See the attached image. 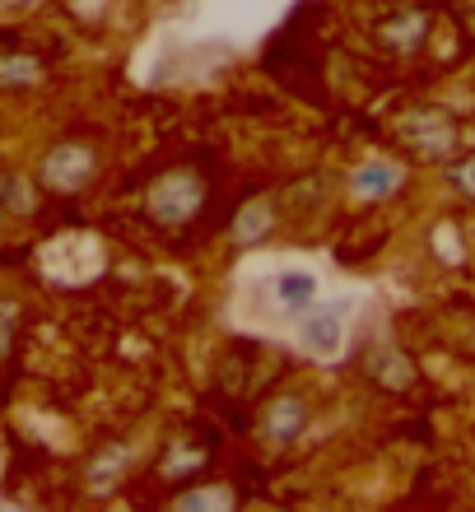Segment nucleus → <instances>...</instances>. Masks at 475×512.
Instances as JSON below:
<instances>
[{"instance_id":"f257e3e1","label":"nucleus","mask_w":475,"mask_h":512,"mask_svg":"<svg viewBox=\"0 0 475 512\" xmlns=\"http://www.w3.org/2000/svg\"><path fill=\"white\" fill-rule=\"evenodd\" d=\"M205 205V177L196 173H163L159 182L145 196V215L159 219V224H187L191 215H201Z\"/></svg>"},{"instance_id":"f03ea898","label":"nucleus","mask_w":475,"mask_h":512,"mask_svg":"<svg viewBox=\"0 0 475 512\" xmlns=\"http://www.w3.org/2000/svg\"><path fill=\"white\" fill-rule=\"evenodd\" d=\"M94 168H98V154L84 145V140H61V145H52L47 154H42L38 182L42 187H52V191H61V196H70V191L89 187Z\"/></svg>"},{"instance_id":"7ed1b4c3","label":"nucleus","mask_w":475,"mask_h":512,"mask_svg":"<svg viewBox=\"0 0 475 512\" xmlns=\"http://www.w3.org/2000/svg\"><path fill=\"white\" fill-rule=\"evenodd\" d=\"M266 438L271 443H294L299 438V429L308 424V405H303V396H275L271 405H266Z\"/></svg>"},{"instance_id":"20e7f679","label":"nucleus","mask_w":475,"mask_h":512,"mask_svg":"<svg viewBox=\"0 0 475 512\" xmlns=\"http://www.w3.org/2000/svg\"><path fill=\"white\" fill-rule=\"evenodd\" d=\"M429 33V14H396V19H382L378 24V42L382 47H392V52H415Z\"/></svg>"},{"instance_id":"39448f33","label":"nucleus","mask_w":475,"mask_h":512,"mask_svg":"<svg viewBox=\"0 0 475 512\" xmlns=\"http://www.w3.org/2000/svg\"><path fill=\"white\" fill-rule=\"evenodd\" d=\"M401 187V168L396 163H368V168H359V177H354V191L359 196H387V191Z\"/></svg>"},{"instance_id":"423d86ee","label":"nucleus","mask_w":475,"mask_h":512,"mask_svg":"<svg viewBox=\"0 0 475 512\" xmlns=\"http://www.w3.org/2000/svg\"><path fill=\"white\" fill-rule=\"evenodd\" d=\"M313 294H317L313 275H280V303H285V308H308Z\"/></svg>"},{"instance_id":"0eeeda50","label":"nucleus","mask_w":475,"mask_h":512,"mask_svg":"<svg viewBox=\"0 0 475 512\" xmlns=\"http://www.w3.org/2000/svg\"><path fill=\"white\" fill-rule=\"evenodd\" d=\"M38 75L33 56H0V84H38Z\"/></svg>"},{"instance_id":"6e6552de","label":"nucleus","mask_w":475,"mask_h":512,"mask_svg":"<svg viewBox=\"0 0 475 512\" xmlns=\"http://www.w3.org/2000/svg\"><path fill=\"white\" fill-rule=\"evenodd\" d=\"M182 512H205V508H233V494L229 489H196V494H182L177 499Z\"/></svg>"},{"instance_id":"1a4fd4ad","label":"nucleus","mask_w":475,"mask_h":512,"mask_svg":"<svg viewBox=\"0 0 475 512\" xmlns=\"http://www.w3.org/2000/svg\"><path fill=\"white\" fill-rule=\"evenodd\" d=\"M182 466L187 471H196V466H205V447H196V452H187V443L173 447V457L163 461V480H182Z\"/></svg>"},{"instance_id":"9d476101","label":"nucleus","mask_w":475,"mask_h":512,"mask_svg":"<svg viewBox=\"0 0 475 512\" xmlns=\"http://www.w3.org/2000/svg\"><path fill=\"white\" fill-rule=\"evenodd\" d=\"M303 336H308V345H313V350H336V340H340V331H336V312H322V317H317V322L308 326Z\"/></svg>"},{"instance_id":"9b49d317","label":"nucleus","mask_w":475,"mask_h":512,"mask_svg":"<svg viewBox=\"0 0 475 512\" xmlns=\"http://www.w3.org/2000/svg\"><path fill=\"white\" fill-rule=\"evenodd\" d=\"M271 229V205H247L243 210V219H238V238H257V233H266Z\"/></svg>"},{"instance_id":"f8f14e48","label":"nucleus","mask_w":475,"mask_h":512,"mask_svg":"<svg viewBox=\"0 0 475 512\" xmlns=\"http://www.w3.org/2000/svg\"><path fill=\"white\" fill-rule=\"evenodd\" d=\"M14 322H19V308H14V303H0V354L10 350V340H14Z\"/></svg>"},{"instance_id":"ddd939ff","label":"nucleus","mask_w":475,"mask_h":512,"mask_svg":"<svg viewBox=\"0 0 475 512\" xmlns=\"http://www.w3.org/2000/svg\"><path fill=\"white\" fill-rule=\"evenodd\" d=\"M0 5H10V10H19V5H28V0H0Z\"/></svg>"}]
</instances>
